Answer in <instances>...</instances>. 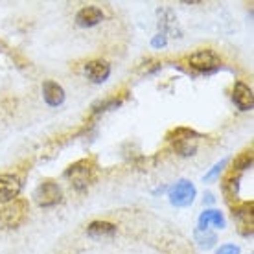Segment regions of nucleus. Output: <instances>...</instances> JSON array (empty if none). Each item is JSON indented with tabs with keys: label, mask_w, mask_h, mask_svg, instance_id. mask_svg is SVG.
<instances>
[{
	"label": "nucleus",
	"mask_w": 254,
	"mask_h": 254,
	"mask_svg": "<svg viewBox=\"0 0 254 254\" xmlns=\"http://www.w3.org/2000/svg\"><path fill=\"white\" fill-rule=\"evenodd\" d=\"M238 183H240V175H230V177L223 183V190H225V193L229 197L238 193Z\"/></svg>",
	"instance_id": "obj_16"
},
{
	"label": "nucleus",
	"mask_w": 254,
	"mask_h": 254,
	"mask_svg": "<svg viewBox=\"0 0 254 254\" xmlns=\"http://www.w3.org/2000/svg\"><path fill=\"white\" fill-rule=\"evenodd\" d=\"M232 102L236 103V107L240 111H251L254 105V94L253 89L245 85V83L238 81L234 85V90H232Z\"/></svg>",
	"instance_id": "obj_8"
},
{
	"label": "nucleus",
	"mask_w": 254,
	"mask_h": 254,
	"mask_svg": "<svg viewBox=\"0 0 254 254\" xmlns=\"http://www.w3.org/2000/svg\"><path fill=\"white\" fill-rule=\"evenodd\" d=\"M253 208L254 203L249 201V203H243L242 206H236L232 210V216L242 219V227H249V230H253Z\"/></svg>",
	"instance_id": "obj_14"
},
{
	"label": "nucleus",
	"mask_w": 254,
	"mask_h": 254,
	"mask_svg": "<svg viewBox=\"0 0 254 254\" xmlns=\"http://www.w3.org/2000/svg\"><path fill=\"white\" fill-rule=\"evenodd\" d=\"M188 63L193 70L203 72V74H212L221 66V59L214 50H199L191 54Z\"/></svg>",
	"instance_id": "obj_4"
},
{
	"label": "nucleus",
	"mask_w": 254,
	"mask_h": 254,
	"mask_svg": "<svg viewBox=\"0 0 254 254\" xmlns=\"http://www.w3.org/2000/svg\"><path fill=\"white\" fill-rule=\"evenodd\" d=\"M43 98L50 107H59L64 102V90L63 87L56 81H45L43 85Z\"/></svg>",
	"instance_id": "obj_11"
},
{
	"label": "nucleus",
	"mask_w": 254,
	"mask_h": 254,
	"mask_svg": "<svg viewBox=\"0 0 254 254\" xmlns=\"http://www.w3.org/2000/svg\"><path fill=\"white\" fill-rule=\"evenodd\" d=\"M28 203L24 199H15L4 208H0V227L2 229H17L28 217Z\"/></svg>",
	"instance_id": "obj_2"
},
{
	"label": "nucleus",
	"mask_w": 254,
	"mask_h": 254,
	"mask_svg": "<svg viewBox=\"0 0 254 254\" xmlns=\"http://www.w3.org/2000/svg\"><path fill=\"white\" fill-rule=\"evenodd\" d=\"M217 254H240V247H236V245H223Z\"/></svg>",
	"instance_id": "obj_19"
},
{
	"label": "nucleus",
	"mask_w": 254,
	"mask_h": 254,
	"mask_svg": "<svg viewBox=\"0 0 254 254\" xmlns=\"http://www.w3.org/2000/svg\"><path fill=\"white\" fill-rule=\"evenodd\" d=\"M87 234L92 240H103V238H113L116 234V225L109 221H92L87 227Z\"/></svg>",
	"instance_id": "obj_12"
},
{
	"label": "nucleus",
	"mask_w": 254,
	"mask_h": 254,
	"mask_svg": "<svg viewBox=\"0 0 254 254\" xmlns=\"http://www.w3.org/2000/svg\"><path fill=\"white\" fill-rule=\"evenodd\" d=\"M102 20H103V11L96 6L81 7L76 15V22L81 28H92V26L100 24Z\"/></svg>",
	"instance_id": "obj_10"
},
{
	"label": "nucleus",
	"mask_w": 254,
	"mask_h": 254,
	"mask_svg": "<svg viewBox=\"0 0 254 254\" xmlns=\"http://www.w3.org/2000/svg\"><path fill=\"white\" fill-rule=\"evenodd\" d=\"M193 197H195V186L185 179L175 183L170 190V201L175 206H190L193 203Z\"/></svg>",
	"instance_id": "obj_6"
},
{
	"label": "nucleus",
	"mask_w": 254,
	"mask_h": 254,
	"mask_svg": "<svg viewBox=\"0 0 254 254\" xmlns=\"http://www.w3.org/2000/svg\"><path fill=\"white\" fill-rule=\"evenodd\" d=\"M210 225H216L217 229L225 227V217L219 210H204L203 214L199 216V227L203 230H206Z\"/></svg>",
	"instance_id": "obj_13"
},
{
	"label": "nucleus",
	"mask_w": 254,
	"mask_h": 254,
	"mask_svg": "<svg viewBox=\"0 0 254 254\" xmlns=\"http://www.w3.org/2000/svg\"><path fill=\"white\" fill-rule=\"evenodd\" d=\"M94 162L90 159H83V160H77L76 164H72L66 170V177L70 179V183L72 186L76 188V190H87V186L92 183V179H94Z\"/></svg>",
	"instance_id": "obj_3"
},
{
	"label": "nucleus",
	"mask_w": 254,
	"mask_h": 254,
	"mask_svg": "<svg viewBox=\"0 0 254 254\" xmlns=\"http://www.w3.org/2000/svg\"><path fill=\"white\" fill-rule=\"evenodd\" d=\"M251 166H253V149L243 151L242 155L234 160V172H245Z\"/></svg>",
	"instance_id": "obj_15"
},
{
	"label": "nucleus",
	"mask_w": 254,
	"mask_h": 254,
	"mask_svg": "<svg viewBox=\"0 0 254 254\" xmlns=\"http://www.w3.org/2000/svg\"><path fill=\"white\" fill-rule=\"evenodd\" d=\"M22 183L15 175H0V203H11L19 197Z\"/></svg>",
	"instance_id": "obj_7"
},
{
	"label": "nucleus",
	"mask_w": 254,
	"mask_h": 254,
	"mask_svg": "<svg viewBox=\"0 0 254 254\" xmlns=\"http://www.w3.org/2000/svg\"><path fill=\"white\" fill-rule=\"evenodd\" d=\"M151 45L153 48H160V46H164L166 45V35L164 33H159V35H155L151 41Z\"/></svg>",
	"instance_id": "obj_20"
},
{
	"label": "nucleus",
	"mask_w": 254,
	"mask_h": 254,
	"mask_svg": "<svg viewBox=\"0 0 254 254\" xmlns=\"http://www.w3.org/2000/svg\"><path fill=\"white\" fill-rule=\"evenodd\" d=\"M197 138H199V134L188 127H177L168 134V140L173 144V151L181 157H190L195 153Z\"/></svg>",
	"instance_id": "obj_1"
},
{
	"label": "nucleus",
	"mask_w": 254,
	"mask_h": 254,
	"mask_svg": "<svg viewBox=\"0 0 254 254\" xmlns=\"http://www.w3.org/2000/svg\"><path fill=\"white\" fill-rule=\"evenodd\" d=\"M85 74L90 81L94 83H103L111 76V64L103 59H94V61H89L85 64Z\"/></svg>",
	"instance_id": "obj_9"
},
{
	"label": "nucleus",
	"mask_w": 254,
	"mask_h": 254,
	"mask_svg": "<svg viewBox=\"0 0 254 254\" xmlns=\"http://www.w3.org/2000/svg\"><path fill=\"white\" fill-rule=\"evenodd\" d=\"M227 162H229V160L225 159V160H221V162H219V164H216V166H214V170H212V172H210V173H206V175H204V181H212V179L216 177L217 173L221 172L223 168H225V166H227Z\"/></svg>",
	"instance_id": "obj_18"
},
{
	"label": "nucleus",
	"mask_w": 254,
	"mask_h": 254,
	"mask_svg": "<svg viewBox=\"0 0 254 254\" xmlns=\"http://www.w3.org/2000/svg\"><path fill=\"white\" fill-rule=\"evenodd\" d=\"M168 17H170V19H162V17H160V28H162V30H164V32H175V28H177V19H175V15H173L172 11L168 13Z\"/></svg>",
	"instance_id": "obj_17"
},
{
	"label": "nucleus",
	"mask_w": 254,
	"mask_h": 254,
	"mask_svg": "<svg viewBox=\"0 0 254 254\" xmlns=\"http://www.w3.org/2000/svg\"><path fill=\"white\" fill-rule=\"evenodd\" d=\"M35 197V203L43 208H50V206H56L58 203H61V197H63V191L59 188L58 183H52V181H46L43 185L37 186V190L33 193Z\"/></svg>",
	"instance_id": "obj_5"
}]
</instances>
